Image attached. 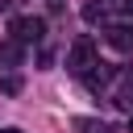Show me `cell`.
Returning a JSON list of instances; mask_svg holds the SVG:
<instances>
[{
    "instance_id": "277c9868",
    "label": "cell",
    "mask_w": 133,
    "mask_h": 133,
    "mask_svg": "<svg viewBox=\"0 0 133 133\" xmlns=\"http://www.w3.org/2000/svg\"><path fill=\"white\" fill-rule=\"evenodd\" d=\"M21 46H25V42L4 37V42H0V66H21Z\"/></svg>"
},
{
    "instance_id": "8992f818",
    "label": "cell",
    "mask_w": 133,
    "mask_h": 133,
    "mask_svg": "<svg viewBox=\"0 0 133 133\" xmlns=\"http://www.w3.org/2000/svg\"><path fill=\"white\" fill-rule=\"evenodd\" d=\"M116 104H121L125 112H133V79H125V83H121V91H116Z\"/></svg>"
},
{
    "instance_id": "7a4b0ae2",
    "label": "cell",
    "mask_w": 133,
    "mask_h": 133,
    "mask_svg": "<svg viewBox=\"0 0 133 133\" xmlns=\"http://www.w3.org/2000/svg\"><path fill=\"white\" fill-rule=\"evenodd\" d=\"M8 33H12L17 42H42V37H46V21H42V17H12Z\"/></svg>"
},
{
    "instance_id": "ba28073f",
    "label": "cell",
    "mask_w": 133,
    "mask_h": 133,
    "mask_svg": "<svg viewBox=\"0 0 133 133\" xmlns=\"http://www.w3.org/2000/svg\"><path fill=\"white\" fill-rule=\"evenodd\" d=\"M0 87H4V91H8V96H17V91H21V79H17V75H8V79H4V83H0Z\"/></svg>"
},
{
    "instance_id": "30bf717a",
    "label": "cell",
    "mask_w": 133,
    "mask_h": 133,
    "mask_svg": "<svg viewBox=\"0 0 133 133\" xmlns=\"http://www.w3.org/2000/svg\"><path fill=\"white\" fill-rule=\"evenodd\" d=\"M8 8H12V0H0V12H8Z\"/></svg>"
},
{
    "instance_id": "7c38bea8",
    "label": "cell",
    "mask_w": 133,
    "mask_h": 133,
    "mask_svg": "<svg viewBox=\"0 0 133 133\" xmlns=\"http://www.w3.org/2000/svg\"><path fill=\"white\" fill-rule=\"evenodd\" d=\"M0 133H21V129H0Z\"/></svg>"
},
{
    "instance_id": "5b68a950",
    "label": "cell",
    "mask_w": 133,
    "mask_h": 133,
    "mask_svg": "<svg viewBox=\"0 0 133 133\" xmlns=\"http://www.w3.org/2000/svg\"><path fill=\"white\" fill-rule=\"evenodd\" d=\"M75 129H79V133H116L112 125H104V121H87V116H79Z\"/></svg>"
},
{
    "instance_id": "8fae6325",
    "label": "cell",
    "mask_w": 133,
    "mask_h": 133,
    "mask_svg": "<svg viewBox=\"0 0 133 133\" xmlns=\"http://www.w3.org/2000/svg\"><path fill=\"white\" fill-rule=\"evenodd\" d=\"M129 133H133V112H129Z\"/></svg>"
},
{
    "instance_id": "6da1fadb",
    "label": "cell",
    "mask_w": 133,
    "mask_h": 133,
    "mask_svg": "<svg viewBox=\"0 0 133 133\" xmlns=\"http://www.w3.org/2000/svg\"><path fill=\"white\" fill-rule=\"evenodd\" d=\"M96 62H100V54H96V42H91V37H79V42L66 50V66H71V75H87Z\"/></svg>"
},
{
    "instance_id": "3957f363",
    "label": "cell",
    "mask_w": 133,
    "mask_h": 133,
    "mask_svg": "<svg viewBox=\"0 0 133 133\" xmlns=\"http://www.w3.org/2000/svg\"><path fill=\"white\" fill-rule=\"evenodd\" d=\"M104 42L112 50H133V25H108L104 29Z\"/></svg>"
},
{
    "instance_id": "9c48e42d",
    "label": "cell",
    "mask_w": 133,
    "mask_h": 133,
    "mask_svg": "<svg viewBox=\"0 0 133 133\" xmlns=\"http://www.w3.org/2000/svg\"><path fill=\"white\" fill-rule=\"evenodd\" d=\"M121 12H125V17H133V0H121Z\"/></svg>"
},
{
    "instance_id": "52a82bcc",
    "label": "cell",
    "mask_w": 133,
    "mask_h": 133,
    "mask_svg": "<svg viewBox=\"0 0 133 133\" xmlns=\"http://www.w3.org/2000/svg\"><path fill=\"white\" fill-rule=\"evenodd\" d=\"M83 21H104V4H83Z\"/></svg>"
}]
</instances>
